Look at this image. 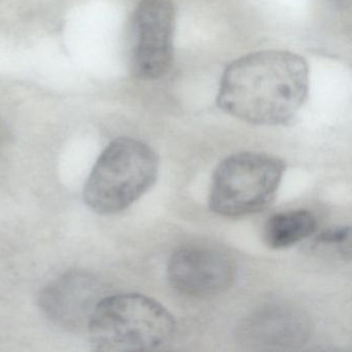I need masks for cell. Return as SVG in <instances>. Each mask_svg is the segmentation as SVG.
<instances>
[{"label":"cell","mask_w":352,"mask_h":352,"mask_svg":"<svg viewBox=\"0 0 352 352\" xmlns=\"http://www.w3.org/2000/svg\"><path fill=\"white\" fill-rule=\"evenodd\" d=\"M176 8L173 0H140L131 24V67L135 78L155 81L174 61Z\"/></svg>","instance_id":"5b68a950"},{"label":"cell","mask_w":352,"mask_h":352,"mask_svg":"<svg viewBox=\"0 0 352 352\" xmlns=\"http://www.w3.org/2000/svg\"><path fill=\"white\" fill-rule=\"evenodd\" d=\"M236 336L252 349H289L304 345L311 323L302 311L283 304L267 305L242 319Z\"/></svg>","instance_id":"ba28073f"},{"label":"cell","mask_w":352,"mask_h":352,"mask_svg":"<svg viewBox=\"0 0 352 352\" xmlns=\"http://www.w3.org/2000/svg\"><path fill=\"white\" fill-rule=\"evenodd\" d=\"M100 280L89 272L75 270L49 282L38 296L45 316L67 331H87L96 306L104 298Z\"/></svg>","instance_id":"52a82bcc"},{"label":"cell","mask_w":352,"mask_h":352,"mask_svg":"<svg viewBox=\"0 0 352 352\" xmlns=\"http://www.w3.org/2000/svg\"><path fill=\"white\" fill-rule=\"evenodd\" d=\"M317 244L324 246H337L342 254L349 255L350 252V228L349 226H337L323 230L316 238Z\"/></svg>","instance_id":"30bf717a"},{"label":"cell","mask_w":352,"mask_h":352,"mask_svg":"<svg viewBox=\"0 0 352 352\" xmlns=\"http://www.w3.org/2000/svg\"><path fill=\"white\" fill-rule=\"evenodd\" d=\"M176 329L172 313L141 294L104 296L87 327L91 347L109 352L157 349L172 341Z\"/></svg>","instance_id":"7a4b0ae2"},{"label":"cell","mask_w":352,"mask_h":352,"mask_svg":"<svg viewBox=\"0 0 352 352\" xmlns=\"http://www.w3.org/2000/svg\"><path fill=\"white\" fill-rule=\"evenodd\" d=\"M286 166L259 152H240L222 160L212 177L209 208L226 218L257 213L275 199Z\"/></svg>","instance_id":"277c9868"},{"label":"cell","mask_w":352,"mask_h":352,"mask_svg":"<svg viewBox=\"0 0 352 352\" xmlns=\"http://www.w3.org/2000/svg\"><path fill=\"white\" fill-rule=\"evenodd\" d=\"M10 144V133L5 123L0 119V158L5 154Z\"/></svg>","instance_id":"8fae6325"},{"label":"cell","mask_w":352,"mask_h":352,"mask_svg":"<svg viewBox=\"0 0 352 352\" xmlns=\"http://www.w3.org/2000/svg\"><path fill=\"white\" fill-rule=\"evenodd\" d=\"M317 220L308 210H292L274 214L263 228V240L272 249L289 248L314 234Z\"/></svg>","instance_id":"9c48e42d"},{"label":"cell","mask_w":352,"mask_h":352,"mask_svg":"<svg viewBox=\"0 0 352 352\" xmlns=\"http://www.w3.org/2000/svg\"><path fill=\"white\" fill-rule=\"evenodd\" d=\"M309 65L288 51L249 53L226 67L217 106L255 125H286L308 98Z\"/></svg>","instance_id":"6da1fadb"},{"label":"cell","mask_w":352,"mask_h":352,"mask_svg":"<svg viewBox=\"0 0 352 352\" xmlns=\"http://www.w3.org/2000/svg\"><path fill=\"white\" fill-rule=\"evenodd\" d=\"M160 158L144 142L118 138L96 160L84 186L86 205L102 215L129 209L155 184Z\"/></svg>","instance_id":"3957f363"},{"label":"cell","mask_w":352,"mask_h":352,"mask_svg":"<svg viewBox=\"0 0 352 352\" xmlns=\"http://www.w3.org/2000/svg\"><path fill=\"white\" fill-rule=\"evenodd\" d=\"M166 277L183 296L211 298L234 285L236 267L234 259L217 247L188 244L174 251L168 259Z\"/></svg>","instance_id":"8992f818"}]
</instances>
